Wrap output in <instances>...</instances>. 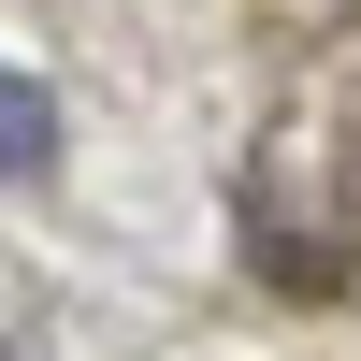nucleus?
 I'll return each mask as SVG.
<instances>
[{
  "label": "nucleus",
  "mask_w": 361,
  "mask_h": 361,
  "mask_svg": "<svg viewBox=\"0 0 361 361\" xmlns=\"http://www.w3.org/2000/svg\"><path fill=\"white\" fill-rule=\"evenodd\" d=\"M44 159H58V102L29 73H0V173H44Z\"/></svg>",
  "instance_id": "nucleus-1"
}]
</instances>
